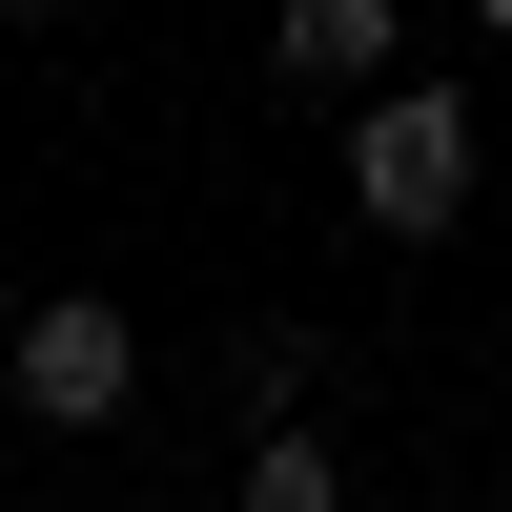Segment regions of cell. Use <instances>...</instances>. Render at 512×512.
I'll return each instance as SVG.
<instances>
[{
  "instance_id": "cell-1",
  "label": "cell",
  "mask_w": 512,
  "mask_h": 512,
  "mask_svg": "<svg viewBox=\"0 0 512 512\" xmlns=\"http://www.w3.org/2000/svg\"><path fill=\"white\" fill-rule=\"evenodd\" d=\"M349 205L390 246H451V226H472V82H369V103H349Z\"/></svg>"
},
{
  "instance_id": "cell-2",
  "label": "cell",
  "mask_w": 512,
  "mask_h": 512,
  "mask_svg": "<svg viewBox=\"0 0 512 512\" xmlns=\"http://www.w3.org/2000/svg\"><path fill=\"white\" fill-rule=\"evenodd\" d=\"M21 410L41 431H123V410H144V328H123L103 287H41L21 308Z\"/></svg>"
},
{
  "instance_id": "cell-3",
  "label": "cell",
  "mask_w": 512,
  "mask_h": 512,
  "mask_svg": "<svg viewBox=\"0 0 512 512\" xmlns=\"http://www.w3.org/2000/svg\"><path fill=\"white\" fill-rule=\"evenodd\" d=\"M267 41H287V82H328V103H369V62H390L410 21H390V0H287Z\"/></svg>"
},
{
  "instance_id": "cell-4",
  "label": "cell",
  "mask_w": 512,
  "mask_h": 512,
  "mask_svg": "<svg viewBox=\"0 0 512 512\" xmlns=\"http://www.w3.org/2000/svg\"><path fill=\"white\" fill-rule=\"evenodd\" d=\"M246 512H349V472H328L308 431H267V451H246Z\"/></svg>"
},
{
  "instance_id": "cell-5",
  "label": "cell",
  "mask_w": 512,
  "mask_h": 512,
  "mask_svg": "<svg viewBox=\"0 0 512 512\" xmlns=\"http://www.w3.org/2000/svg\"><path fill=\"white\" fill-rule=\"evenodd\" d=\"M0 21H41V0H0Z\"/></svg>"
}]
</instances>
